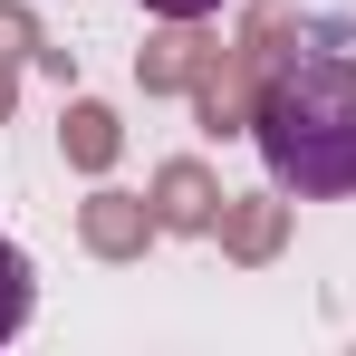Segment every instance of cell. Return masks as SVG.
Segmentation results:
<instances>
[{"label": "cell", "mask_w": 356, "mask_h": 356, "mask_svg": "<svg viewBox=\"0 0 356 356\" xmlns=\"http://www.w3.org/2000/svg\"><path fill=\"white\" fill-rule=\"evenodd\" d=\"M250 135H260L280 193H298V202L356 193V58L289 49V58L270 67L260 106H250Z\"/></svg>", "instance_id": "obj_1"}, {"label": "cell", "mask_w": 356, "mask_h": 356, "mask_svg": "<svg viewBox=\"0 0 356 356\" xmlns=\"http://www.w3.org/2000/svg\"><path fill=\"white\" fill-rule=\"evenodd\" d=\"M289 29H298V10H289V0H260V10L241 19V39L212 58V77L193 87V106H202V125H212V135H241V125H250L260 87H270V67L289 58Z\"/></svg>", "instance_id": "obj_2"}, {"label": "cell", "mask_w": 356, "mask_h": 356, "mask_svg": "<svg viewBox=\"0 0 356 356\" xmlns=\"http://www.w3.org/2000/svg\"><path fill=\"white\" fill-rule=\"evenodd\" d=\"M212 58H222V39H212L202 19H164V29L135 49V77H145V97H193V87L212 77Z\"/></svg>", "instance_id": "obj_3"}, {"label": "cell", "mask_w": 356, "mask_h": 356, "mask_svg": "<svg viewBox=\"0 0 356 356\" xmlns=\"http://www.w3.org/2000/svg\"><path fill=\"white\" fill-rule=\"evenodd\" d=\"M154 232H164V222H154V193H87V202H77V241H87L97 260H135Z\"/></svg>", "instance_id": "obj_4"}, {"label": "cell", "mask_w": 356, "mask_h": 356, "mask_svg": "<svg viewBox=\"0 0 356 356\" xmlns=\"http://www.w3.org/2000/svg\"><path fill=\"white\" fill-rule=\"evenodd\" d=\"M222 202H232V193L202 174L193 154H174V164L154 174V222H164V232H212V222H222Z\"/></svg>", "instance_id": "obj_5"}, {"label": "cell", "mask_w": 356, "mask_h": 356, "mask_svg": "<svg viewBox=\"0 0 356 356\" xmlns=\"http://www.w3.org/2000/svg\"><path fill=\"white\" fill-rule=\"evenodd\" d=\"M212 232H222L232 260H280V241H289V202H280V193H232Z\"/></svg>", "instance_id": "obj_6"}, {"label": "cell", "mask_w": 356, "mask_h": 356, "mask_svg": "<svg viewBox=\"0 0 356 356\" xmlns=\"http://www.w3.org/2000/svg\"><path fill=\"white\" fill-rule=\"evenodd\" d=\"M58 145H67V164H77V174H106V164L125 154V125H116V106L77 97V106H67V125H58Z\"/></svg>", "instance_id": "obj_7"}, {"label": "cell", "mask_w": 356, "mask_h": 356, "mask_svg": "<svg viewBox=\"0 0 356 356\" xmlns=\"http://www.w3.org/2000/svg\"><path fill=\"white\" fill-rule=\"evenodd\" d=\"M29 250H19V241L0 232V337H19V327H29Z\"/></svg>", "instance_id": "obj_8"}, {"label": "cell", "mask_w": 356, "mask_h": 356, "mask_svg": "<svg viewBox=\"0 0 356 356\" xmlns=\"http://www.w3.org/2000/svg\"><path fill=\"white\" fill-rule=\"evenodd\" d=\"M0 58H49V49H39V19H29L19 0H0Z\"/></svg>", "instance_id": "obj_9"}, {"label": "cell", "mask_w": 356, "mask_h": 356, "mask_svg": "<svg viewBox=\"0 0 356 356\" xmlns=\"http://www.w3.org/2000/svg\"><path fill=\"white\" fill-rule=\"evenodd\" d=\"M145 10H154V19H212L222 0H145Z\"/></svg>", "instance_id": "obj_10"}, {"label": "cell", "mask_w": 356, "mask_h": 356, "mask_svg": "<svg viewBox=\"0 0 356 356\" xmlns=\"http://www.w3.org/2000/svg\"><path fill=\"white\" fill-rule=\"evenodd\" d=\"M10 97H19V58H0V116H10Z\"/></svg>", "instance_id": "obj_11"}]
</instances>
